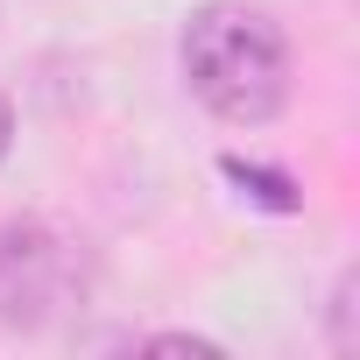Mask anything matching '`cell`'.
<instances>
[{"instance_id":"3","label":"cell","mask_w":360,"mask_h":360,"mask_svg":"<svg viewBox=\"0 0 360 360\" xmlns=\"http://www.w3.org/2000/svg\"><path fill=\"white\" fill-rule=\"evenodd\" d=\"M219 176L226 184H240V198L269 205V212H304V191H297V176L276 169V162H248V155H219Z\"/></svg>"},{"instance_id":"2","label":"cell","mask_w":360,"mask_h":360,"mask_svg":"<svg viewBox=\"0 0 360 360\" xmlns=\"http://www.w3.org/2000/svg\"><path fill=\"white\" fill-rule=\"evenodd\" d=\"M92 297V255L50 212H22L0 226V325L50 332Z\"/></svg>"},{"instance_id":"5","label":"cell","mask_w":360,"mask_h":360,"mask_svg":"<svg viewBox=\"0 0 360 360\" xmlns=\"http://www.w3.org/2000/svg\"><path fill=\"white\" fill-rule=\"evenodd\" d=\"M148 353H205V360H219V339H198V332H155V339H141Z\"/></svg>"},{"instance_id":"1","label":"cell","mask_w":360,"mask_h":360,"mask_svg":"<svg viewBox=\"0 0 360 360\" xmlns=\"http://www.w3.org/2000/svg\"><path fill=\"white\" fill-rule=\"evenodd\" d=\"M191 99L226 127H269L290 99V43L248 0H205L176 36Z\"/></svg>"},{"instance_id":"6","label":"cell","mask_w":360,"mask_h":360,"mask_svg":"<svg viewBox=\"0 0 360 360\" xmlns=\"http://www.w3.org/2000/svg\"><path fill=\"white\" fill-rule=\"evenodd\" d=\"M8 148H15V106H8V92H0V162H8Z\"/></svg>"},{"instance_id":"4","label":"cell","mask_w":360,"mask_h":360,"mask_svg":"<svg viewBox=\"0 0 360 360\" xmlns=\"http://www.w3.org/2000/svg\"><path fill=\"white\" fill-rule=\"evenodd\" d=\"M332 353H360V276L353 269L332 283Z\"/></svg>"}]
</instances>
